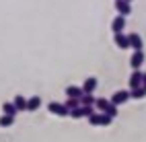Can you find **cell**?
I'll return each mask as SVG.
<instances>
[{
  "label": "cell",
  "mask_w": 146,
  "mask_h": 142,
  "mask_svg": "<svg viewBox=\"0 0 146 142\" xmlns=\"http://www.w3.org/2000/svg\"><path fill=\"white\" fill-rule=\"evenodd\" d=\"M47 111L54 113V115H58V117H66V115H70V109H68L64 103H56V101H52L50 105H47Z\"/></svg>",
  "instance_id": "cell-1"
},
{
  "label": "cell",
  "mask_w": 146,
  "mask_h": 142,
  "mask_svg": "<svg viewBox=\"0 0 146 142\" xmlns=\"http://www.w3.org/2000/svg\"><path fill=\"white\" fill-rule=\"evenodd\" d=\"M113 105H123V103H128L130 101V91H115L111 95V99H109Z\"/></svg>",
  "instance_id": "cell-2"
},
{
  "label": "cell",
  "mask_w": 146,
  "mask_h": 142,
  "mask_svg": "<svg viewBox=\"0 0 146 142\" xmlns=\"http://www.w3.org/2000/svg\"><path fill=\"white\" fill-rule=\"evenodd\" d=\"M142 64H144V52L138 50V52H134L132 54V58H130V66L134 70H140L142 68Z\"/></svg>",
  "instance_id": "cell-3"
},
{
  "label": "cell",
  "mask_w": 146,
  "mask_h": 142,
  "mask_svg": "<svg viewBox=\"0 0 146 142\" xmlns=\"http://www.w3.org/2000/svg\"><path fill=\"white\" fill-rule=\"evenodd\" d=\"M123 29H125V17H115L113 21H111V31H113V35L115 33H123Z\"/></svg>",
  "instance_id": "cell-4"
},
{
  "label": "cell",
  "mask_w": 146,
  "mask_h": 142,
  "mask_svg": "<svg viewBox=\"0 0 146 142\" xmlns=\"http://www.w3.org/2000/svg\"><path fill=\"white\" fill-rule=\"evenodd\" d=\"M97 87H99V80H97L95 76L86 78V80L82 82V91H84V93H89V95H93V93L97 91Z\"/></svg>",
  "instance_id": "cell-5"
},
{
  "label": "cell",
  "mask_w": 146,
  "mask_h": 142,
  "mask_svg": "<svg viewBox=\"0 0 146 142\" xmlns=\"http://www.w3.org/2000/svg\"><path fill=\"white\" fill-rule=\"evenodd\" d=\"M115 8H117V13L121 17H128L132 13V4L130 2H125V0H115Z\"/></svg>",
  "instance_id": "cell-6"
},
{
  "label": "cell",
  "mask_w": 146,
  "mask_h": 142,
  "mask_svg": "<svg viewBox=\"0 0 146 142\" xmlns=\"http://www.w3.org/2000/svg\"><path fill=\"white\" fill-rule=\"evenodd\" d=\"M142 76H144V72H140V70H134L132 72V76H130V89H138V87H142Z\"/></svg>",
  "instance_id": "cell-7"
},
{
  "label": "cell",
  "mask_w": 146,
  "mask_h": 142,
  "mask_svg": "<svg viewBox=\"0 0 146 142\" xmlns=\"http://www.w3.org/2000/svg\"><path fill=\"white\" fill-rule=\"evenodd\" d=\"M128 39H130V47H132V50L134 52H138V50H142V37L138 35V33H130L128 35Z\"/></svg>",
  "instance_id": "cell-8"
},
{
  "label": "cell",
  "mask_w": 146,
  "mask_h": 142,
  "mask_svg": "<svg viewBox=\"0 0 146 142\" xmlns=\"http://www.w3.org/2000/svg\"><path fill=\"white\" fill-rule=\"evenodd\" d=\"M84 95L82 87H74V84H70V87H66V97H70V99H80Z\"/></svg>",
  "instance_id": "cell-9"
},
{
  "label": "cell",
  "mask_w": 146,
  "mask_h": 142,
  "mask_svg": "<svg viewBox=\"0 0 146 142\" xmlns=\"http://www.w3.org/2000/svg\"><path fill=\"white\" fill-rule=\"evenodd\" d=\"M115 45L119 47V50H128L130 47V39H128V35H123V33H115Z\"/></svg>",
  "instance_id": "cell-10"
},
{
  "label": "cell",
  "mask_w": 146,
  "mask_h": 142,
  "mask_svg": "<svg viewBox=\"0 0 146 142\" xmlns=\"http://www.w3.org/2000/svg\"><path fill=\"white\" fill-rule=\"evenodd\" d=\"M41 105V97H37V95H33L31 99H27V111H37Z\"/></svg>",
  "instance_id": "cell-11"
},
{
  "label": "cell",
  "mask_w": 146,
  "mask_h": 142,
  "mask_svg": "<svg viewBox=\"0 0 146 142\" xmlns=\"http://www.w3.org/2000/svg\"><path fill=\"white\" fill-rule=\"evenodd\" d=\"M146 97V89L144 87H138V89H130V99H136V101H140Z\"/></svg>",
  "instance_id": "cell-12"
},
{
  "label": "cell",
  "mask_w": 146,
  "mask_h": 142,
  "mask_svg": "<svg viewBox=\"0 0 146 142\" xmlns=\"http://www.w3.org/2000/svg\"><path fill=\"white\" fill-rule=\"evenodd\" d=\"M13 103H15V107H17L19 111H27V99L23 97V95H17Z\"/></svg>",
  "instance_id": "cell-13"
},
{
  "label": "cell",
  "mask_w": 146,
  "mask_h": 142,
  "mask_svg": "<svg viewBox=\"0 0 146 142\" xmlns=\"http://www.w3.org/2000/svg\"><path fill=\"white\" fill-rule=\"evenodd\" d=\"M13 124H15V115H6V113L0 115V128H11Z\"/></svg>",
  "instance_id": "cell-14"
},
{
  "label": "cell",
  "mask_w": 146,
  "mask_h": 142,
  "mask_svg": "<svg viewBox=\"0 0 146 142\" xmlns=\"http://www.w3.org/2000/svg\"><path fill=\"white\" fill-rule=\"evenodd\" d=\"M2 113H6V115H17L19 109L15 107V103H4V105H2Z\"/></svg>",
  "instance_id": "cell-15"
},
{
  "label": "cell",
  "mask_w": 146,
  "mask_h": 142,
  "mask_svg": "<svg viewBox=\"0 0 146 142\" xmlns=\"http://www.w3.org/2000/svg\"><path fill=\"white\" fill-rule=\"evenodd\" d=\"M109 105V99H95V109L97 111H105Z\"/></svg>",
  "instance_id": "cell-16"
},
{
  "label": "cell",
  "mask_w": 146,
  "mask_h": 142,
  "mask_svg": "<svg viewBox=\"0 0 146 142\" xmlns=\"http://www.w3.org/2000/svg\"><path fill=\"white\" fill-rule=\"evenodd\" d=\"M80 105H93L95 107V97L89 95V93H84L82 97H80Z\"/></svg>",
  "instance_id": "cell-17"
},
{
  "label": "cell",
  "mask_w": 146,
  "mask_h": 142,
  "mask_svg": "<svg viewBox=\"0 0 146 142\" xmlns=\"http://www.w3.org/2000/svg\"><path fill=\"white\" fill-rule=\"evenodd\" d=\"M89 119V124L91 126H101V111H95L91 117H86Z\"/></svg>",
  "instance_id": "cell-18"
},
{
  "label": "cell",
  "mask_w": 146,
  "mask_h": 142,
  "mask_svg": "<svg viewBox=\"0 0 146 142\" xmlns=\"http://www.w3.org/2000/svg\"><path fill=\"white\" fill-rule=\"evenodd\" d=\"M103 113H107V115H111V117H117V105H113V103L109 101V105H107V109Z\"/></svg>",
  "instance_id": "cell-19"
},
{
  "label": "cell",
  "mask_w": 146,
  "mask_h": 142,
  "mask_svg": "<svg viewBox=\"0 0 146 142\" xmlns=\"http://www.w3.org/2000/svg\"><path fill=\"white\" fill-rule=\"evenodd\" d=\"M64 105H66L68 109H74V107H78V105H80V99H70V97H68Z\"/></svg>",
  "instance_id": "cell-20"
},
{
  "label": "cell",
  "mask_w": 146,
  "mask_h": 142,
  "mask_svg": "<svg viewBox=\"0 0 146 142\" xmlns=\"http://www.w3.org/2000/svg\"><path fill=\"white\" fill-rule=\"evenodd\" d=\"M111 121H113V117L101 111V126H111Z\"/></svg>",
  "instance_id": "cell-21"
},
{
  "label": "cell",
  "mask_w": 146,
  "mask_h": 142,
  "mask_svg": "<svg viewBox=\"0 0 146 142\" xmlns=\"http://www.w3.org/2000/svg\"><path fill=\"white\" fill-rule=\"evenodd\" d=\"M142 87L146 89V72H144V76H142Z\"/></svg>",
  "instance_id": "cell-22"
}]
</instances>
